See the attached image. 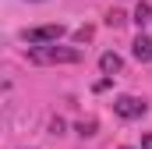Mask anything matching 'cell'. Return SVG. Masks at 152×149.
Masks as SVG:
<instances>
[{
	"label": "cell",
	"instance_id": "cell-1",
	"mask_svg": "<svg viewBox=\"0 0 152 149\" xmlns=\"http://www.w3.org/2000/svg\"><path fill=\"white\" fill-rule=\"evenodd\" d=\"M28 60L32 64H78L81 53L71 46H57V43H39L28 50Z\"/></svg>",
	"mask_w": 152,
	"mask_h": 149
},
{
	"label": "cell",
	"instance_id": "cell-2",
	"mask_svg": "<svg viewBox=\"0 0 152 149\" xmlns=\"http://www.w3.org/2000/svg\"><path fill=\"white\" fill-rule=\"evenodd\" d=\"M67 29L57 21V25H39V29H25L21 32V39L25 43H32V46H39V43H60V36H64Z\"/></svg>",
	"mask_w": 152,
	"mask_h": 149
},
{
	"label": "cell",
	"instance_id": "cell-3",
	"mask_svg": "<svg viewBox=\"0 0 152 149\" xmlns=\"http://www.w3.org/2000/svg\"><path fill=\"white\" fill-rule=\"evenodd\" d=\"M145 110H149V103L138 100V96H117L113 100V114L124 117V121H134V117H142Z\"/></svg>",
	"mask_w": 152,
	"mask_h": 149
},
{
	"label": "cell",
	"instance_id": "cell-4",
	"mask_svg": "<svg viewBox=\"0 0 152 149\" xmlns=\"http://www.w3.org/2000/svg\"><path fill=\"white\" fill-rule=\"evenodd\" d=\"M131 53H134V60H142V64L152 60V39L145 36V32H138V39L131 43Z\"/></svg>",
	"mask_w": 152,
	"mask_h": 149
},
{
	"label": "cell",
	"instance_id": "cell-5",
	"mask_svg": "<svg viewBox=\"0 0 152 149\" xmlns=\"http://www.w3.org/2000/svg\"><path fill=\"white\" fill-rule=\"evenodd\" d=\"M120 68H124V60H120V53H110V50H106V53L99 57V71L106 74V78H113V74H120Z\"/></svg>",
	"mask_w": 152,
	"mask_h": 149
},
{
	"label": "cell",
	"instance_id": "cell-6",
	"mask_svg": "<svg viewBox=\"0 0 152 149\" xmlns=\"http://www.w3.org/2000/svg\"><path fill=\"white\" fill-rule=\"evenodd\" d=\"M149 14H152L149 4H138V7H134V21H138V25H145V21H149Z\"/></svg>",
	"mask_w": 152,
	"mask_h": 149
},
{
	"label": "cell",
	"instance_id": "cell-7",
	"mask_svg": "<svg viewBox=\"0 0 152 149\" xmlns=\"http://www.w3.org/2000/svg\"><path fill=\"white\" fill-rule=\"evenodd\" d=\"M78 135H96V121H81L78 124Z\"/></svg>",
	"mask_w": 152,
	"mask_h": 149
},
{
	"label": "cell",
	"instance_id": "cell-8",
	"mask_svg": "<svg viewBox=\"0 0 152 149\" xmlns=\"http://www.w3.org/2000/svg\"><path fill=\"white\" fill-rule=\"evenodd\" d=\"M120 21H124V14H120V11H110V14H106V25H110V29H117Z\"/></svg>",
	"mask_w": 152,
	"mask_h": 149
},
{
	"label": "cell",
	"instance_id": "cell-9",
	"mask_svg": "<svg viewBox=\"0 0 152 149\" xmlns=\"http://www.w3.org/2000/svg\"><path fill=\"white\" fill-rule=\"evenodd\" d=\"M75 39H78V43H85V39H92V29H88V25H85V29H78V32H75Z\"/></svg>",
	"mask_w": 152,
	"mask_h": 149
},
{
	"label": "cell",
	"instance_id": "cell-10",
	"mask_svg": "<svg viewBox=\"0 0 152 149\" xmlns=\"http://www.w3.org/2000/svg\"><path fill=\"white\" fill-rule=\"evenodd\" d=\"M50 131H53V135H60V131H64V121H60V117H53V121H50Z\"/></svg>",
	"mask_w": 152,
	"mask_h": 149
},
{
	"label": "cell",
	"instance_id": "cell-11",
	"mask_svg": "<svg viewBox=\"0 0 152 149\" xmlns=\"http://www.w3.org/2000/svg\"><path fill=\"white\" fill-rule=\"evenodd\" d=\"M142 149H152V135H142Z\"/></svg>",
	"mask_w": 152,
	"mask_h": 149
},
{
	"label": "cell",
	"instance_id": "cell-12",
	"mask_svg": "<svg viewBox=\"0 0 152 149\" xmlns=\"http://www.w3.org/2000/svg\"><path fill=\"white\" fill-rule=\"evenodd\" d=\"M124 149H127V146H124Z\"/></svg>",
	"mask_w": 152,
	"mask_h": 149
}]
</instances>
